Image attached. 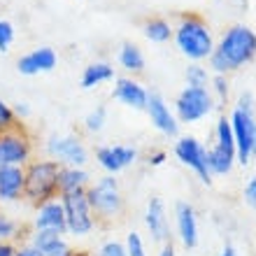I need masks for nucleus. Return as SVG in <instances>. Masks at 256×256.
I'll list each match as a JSON object with an SVG mask.
<instances>
[{
    "label": "nucleus",
    "instance_id": "f257e3e1",
    "mask_svg": "<svg viewBox=\"0 0 256 256\" xmlns=\"http://www.w3.org/2000/svg\"><path fill=\"white\" fill-rule=\"evenodd\" d=\"M256 54V33L247 26H233L226 30L222 42L214 47L210 63L214 68L216 74L230 72L252 61Z\"/></svg>",
    "mask_w": 256,
    "mask_h": 256
},
{
    "label": "nucleus",
    "instance_id": "f03ea898",
    "mask_svg": "<svg viewBox=\"0 0 256 256\" xmlns=\"http://www.w3.org/2000/svg\"><path fill=\"white\" fill-rule=\"evenodd\" d=\"M61 168L56 161L47 158V161H30L26 172V196L30 202L35 205H42L47 200H54L58 196V175H61Z\"/></svg>",
    "mask_w": 256,
    "mask_h": 256
},
{
    "label": "nucleus",
    "instance_id": "7ed1b4c3",
    "mask_svg": "<svg viewBox=\"0 0 256 256\" xmlns=\"http://www.w3.org/2000/svg\"><path fill=\"white\" fill-rule=\"evenodd\" d=\"M175 40L180 52L184 56H189L191 61H202L214 52L212 33L200 19H184L175 30Z\"/></svg>",
    "mask_w": 256,
    "mask_h": 256
},
{
    "label": "nucleus",
    "instance_id": "20e7f679",
    "mask_svg": "<svg viewBox=\"0 0 256 256\" xmlns=\"http://www.w3.org/2000/svg\"><path fill=\"white\" fill-rule=\"evenodd\" d=\"M86 198L94 214H98L100 219H114L124 210L122 186H119V180L114 175H108L96 184H88Z\"/></svg>",
    "mask_w": 256,
    "mask_h": 256
},
{
    "label": "nucleus",
    "instance_id": "39448f33",
    "mask_svg": "<svg viewBox=\"0 0 256 256\" xmlns=\"http://www.w3.org/2000/svg\"><path fill=\"white\" fill-rule=\"evenodd\" d=\"M236 161V140H233L230 122L226 116H219L214 128V147L208 149L210 175H228Z\"/></svg>",
    "mask_w": 256,
    "mask_h": 256
},
{
    "label": "nucleus",
    "instance_id": "423d86ee",
    "mask_svg": "<svg viewBox=\"0 0 256 256\" xmlns=\"http://www.w3.org/2000/svg\"><path fill=\"white\" fill-rule=\"evenodd\" d=\"M63 210H66V228L72 236H88L96 228V214L88 205L86 191L61 196Z\"/></svg>",
    "mask_w": 256,
    "mask_h": 256
},
{
    "label": "nucleus",
    "instance_id": "0eeeda50",
    "mask_svg": "<svg viewBox=\"0 0 256 256\" xmlns=\"http://www.w3.org/2000/svg\"><path fill=\"white\" fill-rule=\"evenodd\" d=\"M228 122L236 140V158L240 166H247L256 156V119L252 112H242L236 108Z\"/></svg>",
    "mask_w": 256,
    "mask_h": 256
},
{
    "label": "nucleus",
    "instance_id": "6e6552de",
    "mask_svg": "<svg viewBox=\"0 0 256 256\" xmlns=\"http://www.w3.org/2000/svg\"><path fill=\"white\" fill-rule=\"evenodd\" d=\"M47 152L52 156V161H56L63 168H84V163L88 161V152L84 147V142L74 135H61L52 133L47 138Z\"/></svg>",
    "mask_w": 256,
    "mask_h": 256
},
{
    "label": "nucleus",
    "instance_id": "1a4fd4ad",
    "mask_svg": "<svg viewBox=\"0 0 256 256\" xmlns=\"http://www.w3.org/2000/svg\"><path fill=\"white\" fill-rule=\"evenodd\" d=\"M212 94L205 86H186L175 100L177 119L184 124L200 122L202 116L212 112Z\"/></svg>",
    "mask_w": 256,
    "mask_h": 256
},
{
    "label": "nucleus",
    "instance_id": "9d476101",
    "mask_svg": "<svg viewBox=\"0 0 256 256\" xmlns=\"http://www.w3.org/2000/svg\"><path fill=\"white\" fill-rule=\"evenodd\" d=\"M175 156L186 168H191L196 175L200 177V182L205 184L212 182V175H210V168H208V149L202 147L198 138H194V135L180 138L175 142Z\"/></svg>",
    "mask_w": 256,
    "mask_h": 256
},
{
    "label": "nucleus",
    "instance_id": "9b49d317",
    "mask_svg": "<svg viewBox=\"0 0 256 256\" xmlns=\"http://www.w3.org/2000/svg\"><path fill=\"white\" fill-rule=\"evenodd\" d=\"M30 161V140L19 128H12L0 135V163L24 168Z\"/></svg>",
    "mask_w": 256,
    "mask_h": 256
},
{
    "label": "nucleus",
    "instance_id": "f8f14e48",
    "mask_svg": "<svg viewBox=\"0 0 256 256\" xmlns=\"http://www.w3.org/2000/svg\"><path fill=\"white\" fill-rule=\"evenodd\" d=\"M135 158H138V152L128 144H105V147L96 149V161L110 175H116V172L126 170L128 166H133Z\"/></svg>",
    "mask_w": 256,
    "mask_h": 256
},
{
    "label": "nucleus",
    "instance_id": "ddd939ff",
    "mask_svg": "<svg viewBox=\"0 0 256 256\" xmlns=\"http://www.w3.org/2000/svg\"><path fill=\"white\" fill-rule=\"evenodd\" d=\"M35 230H56L66 236V210H63L61 198H54V200H47L38 205V212H35V222H33Z\"/></svg>",
    "mask_w": 256,
    "mask_h": 256
},
{
    "label": "nucleus",
    "instance_id": "4468645a",
    "mask_svg": "<svg viewBox=\"0 0 256 256\" xmlns=\"http://www.w3.org/2000/svg\"><path fill=\"white\" fill-rule=\"evenodd\" d=\"M147 114L154 124V128H158L163 135H168V138H175L180 133V124H177V116L170 112V108L166 105L163 100V96L158 94H149V100H147Z\"/></svg>",
    "mask_w": 256,
    "mask_h": 256
},
{
    "label": "nucleus",
    "instance_id": "2eb2a0df",
    "mask_svg": "<svg viewBox=\"0 0 256 256\" xmlns=\"http://www.w3.org/2000/svg\"><path fill=\"white\" fill-rule=\"evenodd\" d=\"M26 189V172L19 166H2L0 163V202H14L24 196Z\"/></svg>",
    "mask_w": 256,
    "mask_h": 256
},
{
    "label": "nucleus",
    "instance_id": "dca6fc26",
    "mask_svg": "<svg viewBox=\"0 0 256 256\" xmlns=\"http://www.w3.org/2000/svg\"><path fill=\"white\" fill-rule=\"evenodd\" d=\"M175 219H177V236L182 240L186 250L198 247V219H196V210L189 202H177L175 208Z\"/></svg>",
    "mask_w": 256,
    "mask_h": 256
},
{
    "label": "nucleus",
    "instance_id": "f3484780",
    "mask_svg": "<svg viewBox=\"0 0 256 256\" xmlns=\"http://www.w3.org/2000/svg\"><path fill=\"white\" fill-rule=\"evenodd\" d=\"M56 52L52 47H38L33 49L30 54L21 56L19 61H16V68H19L21 74H38V72H49V70H54L56 68Z\"/></svg>",
    "mask_w": 256,
    "mask_h": 256
},
{
    "label": "nucleus",
    "instance_id": "a211bd4d",
    "mask_svg": "<svg viewBox=\"0 0 256 256\" xmlns=\"http://www.w3.org/2000/svg\"><path fill=\"white\" fill-rule=\"evenodd\" d=\"M112 96L133 110H144L147 108V100H149V91L142 86L140 82L130 80V77H119Z\"/></svg>",
    "mask_w": 256,
    "mask_h": 256
},
{
    "label": "nucleus",
    "instance_id": "6ab92c4d",
    "mask_svg": "<svg viewBox=\"0 0 256 256\" xmlns=\"http://www.w3.org/2000/svg\"><path fill=\"white\" fill-rule=\"evenodd\" d=\"M144 224H147L149 236L154 238L156 242H166L170 238L168 214H166V205H163L161 198H149L147 212H144Z\"/></svg>",
    "mask_w": 256,
    "mask_h": 256
},
{
    "label": "nucleus",
    "instance_id": "aec40b11",
    "mask_svg": "<svg viewBox=\"0 0 256 256\" xmlns=\"http://www.w3.org/2000/svg\"><path fill=\"white\" fill-rule=\"evenodd\" d=\"M33 247L40 254L44 256H58L63 252H68L70 247L66 244L61 233H56V230H35L33 233Z\"/></svg>",
    "mask_w": 256,
    "mask_h": 256
},
{
    "label": "nucleus",
    "instance_id": "412c9836",
    "mask_svg": "<svg viewBox=\"0 0 256 256\" xmlns=\"http://www.w3.org/2000/svg\"><path fill=\"white\" fill-rule=\"evenodd\" d=\"M88 189V172L84 168H61L58 175V196L77 194Z\"/></svg>",
    "mask_w": 256,
    "mask_h": 256
},
{
    "label": "nucleus",
    "instance_id": "4be33fe9",
    "mask_svg": "<svg viewBox=\"0 0 256 256\" xmlns=\"http://www.w3.org/2000/svg\"><path fill=\"white\" fill-rule=\"evenodd\" d=\"M114 77V70L110 63H91V66L84 68V74H82V88H94L102 82H108Z\"/></svg>",
    "mask_w": 256,
    "mask_h": 256
},
{
    "label": "nucleus",
    "instance_id": "5701e85b",
    "mask_svg": "<svg viewBox=\"0 0 256 256\" xmlns=\"http://www.w3.org/2000/svg\"><path fill=\"white\" fill-rule=\"evenodd\" d=\"M119 63H122L124 70H128V72H142L144 70V56H142L140 47H135L130 42H126L119 49Z\"/></svg>",
    "mask_w": 256,
    "mask_h": 256
},
{
    "label": "nucleus",
    "instance_id": "b1692460",
    "mask_svg": "<svg viewBox=\"0 0 256 256\" xmlns=\"http://www.w3.org/2000/svg\"><path fill=\"white\" fill-rule=\"evenodd\" d=\"M144 35H147V40H152V42H166V40H170L172 28H170L168 21L152 19L144 24Z\"/></svg>",
    "mask_w": 256,
    "mask_h": 256
},
{
    "label": "nucleus",
    "instance_id": "393cba45",
    "mask_svg": "<svg viewBox=\"0 0 256 256\" xmlns=\"http://www.w3.org/2000/svg\"><path fill=\"white\" fill-rule=\"evenodd\" d=\"M102 126H105V108H96L91 110L84 119V128L88 133H100Z\"/></svg>",
    "mask_w": 256,
    "mask_h": 256
},
{
    "label": "nucleus",
    "instance_id": "a878e982",
    "mask_svg": "<svg viewBox=\"0 0 256 256\" xmlns=\"http://www.w3.org/2000/svg\"><path fill=\"white\" fill-rule=\"evenodd\" d=\"M126 252L128 256H147V247H144V242H142V236L140 233H135V230H130L126 236Z\"/></svg>",
    "mask_w": 256,
    "mask_h": 256
},
{
    "label": "nucleus",
    "instance_id": "bb28decb",
    "mask_svg": "<svg viewBox=\"0 0 256 256\" xmlns=\"http://www.w3.org/2000/svg\"><path fill=\"white\" fill-rule=\"evenodd\" d=\"M14 35H16V30H14V24H12V21L0 19V52H2V54H5L7 49L12 47Z\"/></svg>",
    "mask_w": 256,
    "mask_h": 256
},
{
    "label": "nucleus",
    "instance_id": "cd10ccee",
    "mask_svg": "<svg viewBox=\"0 0 256 256\" xmlns=\"http://www.w3.org/2000/svg\"><path fill=\"white\" fill-rule=\"evenodd\" d=\"M186 82H189V86H205L208 84V70L198 63L186 68Z\"/></svg>",
    "mask_w": 256,
    "mask_h": 256
},
{
    "label": "nucleus",
    "instance_id": "c85d7f7f",
    "mask_svg": "<svg viewBox=\"0 0 256 256\" xmlns=\"http://www.w3.org/2000/svg\"><path fill=\"white\" fill-rule=\"evenodd\" d=\"M12 128H16V116L5 100H0V135L12 130Z\"/></svg>",
    "mask_w": 256,
    "mask_h": 256
},
{
    "label": "nucleus",
    "instance_id": "c756f323",
    "mask_svg": "<svg viewBox=\"0 0 256 256\" xmlns=\"http://www.w3.org/2000/svg\"><path fill=\"white\" fill-rule=\"evenodd\" d=\"M98 256H128L126 247H124L122 242H116V240H110V242H105L100 247V254Z\"/></svg>",
    "mask_w": 256,
    "mask_h": 256
},
{
    "label": "nucleus",
    "instance_id": "7c9ffc66",
    "mask_svg": "<svg viewBox=\"0 0 256 256\" xmlns=\"http://www.w3.org/2000/svg\"><path fill=\"white\" fill-rule=\"evenodd\" d=\"M16 233V224L7 216H0V242H10V238Z\"/></svg>",
    "mask_w": 256,
    "mask_h": 256
},
{
    "label": "nucleus",
    "instance_id": "2f4dec72",
    "mask_svg": "<svg viewBox=\"0 0 256 256\" xmlns=\"http://www.w3.org/2000/svg\"><path fill=\"white\" fill-rule=\"evenodd\" d=\"M244 202L256 210V177H252L247 182V186H244Z\"/></svg>",
    "mask_w": 256,
    "mask_h": 256
},
{
    "label": "nucleus",
    "instance_id": "473e14b6",
    "mask_svg": "<svg viewBox=\"0 0 256 256\" xmlns=\"http://www.w3.org/2000/svg\"><path fill=\"white\" fill-rule=\"evenodd\" d=\"M238 110H242V112H252V114H254V96L252 94L240 96V100H238Z\"/></svg>",
    "mask_w": 256,
    "mask_h": 256
},
{
    "label": "nucleus",
    "instance_id": "72a5a7b5",
    "mask_svg": "<svg viewBox=\"0 0 256 256\" xmlns=\"http://www.w3.org/2000/svg\"><path fill=\"white\" fill-rule=\"evenodd\" d=\"M214 88H216V94L222 96V98H226V94H228V84H226V80H224L222 74H216L214 77Z\"/></svg>",
    "mask_w": 256,
    "mask_h": 256
},
{
    "label": "nucleus",
    "instance_id": "f704fd0d",
    "mask_svg": "<svg viewBox=\"0 0 256 256\" xmlns=\"http://www.w3.org/2000/svg\"><path fill=\"white\" fill-rule=\"evenodd\" d=\"M14 256H44V254H40L33 244H28V247H21V250L14 252Z\"/></svg>",
    "mask_w": 256,
    "mask_h": 256
},
{
    "label": "nucleus",
    "instance_id": "c9c22d12",
    "mask_svg": "<svg viewBox=\"0 0 256 256\" xmlns=\"http://www.w3.org/2000/svg\"><path fill=\"white\" fill-rule=\"evenodd\" d=\"M16 247L12 242H0V256H14Z\"/></svg>",
    "mask_w": 256,
    "mask_h": 256
},
{
    "label": "nucleus",
    "instance_id": "e433bc0d",
    "mask_svg": "<svg viewBox=\"0 0 256 256\" xmlns=\"http://www.w3.org/2000/svg\"><path fill=\"white\" fill-rule=\"evenodd\" d=\"M12 112H14V116H28V112H30V110H28L26 102H19V105H14V108H12Z\"/></svg>",
    "mask_w": 256,
    "mask_h": 256
},
{
    "label": "nucleus",
    "instance_id": "4c0bfd02",
    "mask_svg": "<svg viewBox=\"0 0 256 256\" xmlns=\"http://www.w3.org/2000/svg\"><path fill=\"white\" fill-rule=\"evenodd\" d=\"M163 161H166V152H156L149 156V166H161Z\"/></svg>",
    "mask_w": 256,
    "mask_h": 256
},
{
    "label": "nucleus",
    "instance_id": "58836bf2",
    "mask_svg": "<svg viewBox=\"0 0 256 256\" xmlns=\"http://www.w3.org/2000/svg\"><path fill=\"white\" fill-rule=\"evenodd\" d=\"M158 256H175V250H172V244H163V250Z\"/></svg>",
    "mask_w": 256,
    "mask_h": 256
},
{
    "label": "nucleus",
    "instance_id": "ea45409f",
    "mask_svg": "<svg viewBox=\"0 0 256 256\" xmlns=\"http://www.w3.org/2000/svg\"><path fill=\"white\" fill-rule=\"evenodd\" d=\"M222 256H238V252L233 250L230 244H226V247H224V252H222Z\"/></svg>",
    "mask_w": 256,
    "mask_h": 256
},
{
    "label": "nucleus",
    "instance_id": "a19ab883",
    "mask_svg": "<svg viewBox=\"0 0 256 256\" xmlns=\"http://www.w3.org/2000/svg\"><path fill=\"white\" fill-rule=\"evenodd\" d=\"M58 256H84V254H74L72 250H68V252H63V254H58Z\"/></svg>",
    "mask_w": 256,
    "mask_h": 256
}]
</instances>
